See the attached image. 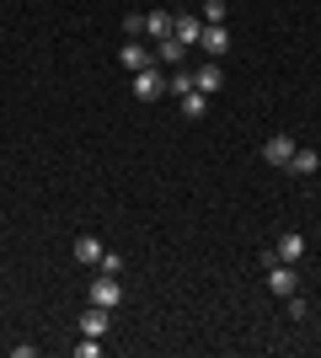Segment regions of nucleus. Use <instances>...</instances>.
<instances>
[{
    "mask_svg": "<svg viewBox=\"0 0 321 358\" xmlns=\"http://www.w3.org/2000/svg\"><path fill=\"white\" fill-rule=\"evenodd\" d=\"M97 273H113V278H123V257H107V252H102V262H97Z\"/></svg>",
    "mask_w": 321,
    "mask_h": 358,
    "instance_id": "nucleus-19",
    "label": "nucleus"
},
{
    "mask_svg": "<svg viewBox=\"0 0 321 358\" xmlns=\"http://www.w3.org/2000/svg\"><path fill=\"white\" fill-rule=\"evenodd\" d=\"M225 11H230L225 0H204V22H225Z\"/></svg>",
    "mask_w": 321,
    "mask_h": 358,
    "instance_id": "nucleus-18",
    "label": "nucleus"
},
{
    "mask_svg": "<svg viewBox=\"0 0 321 358\" xmlns=\"http://www.w3.org/2000/svg\"><path fill=\"white\" fill-rule=\"evenodd\" d=\"M166 91H171V96H187V91H199V86H193V70H183V64H177V70L166 75Z\"/></svg>",
    "mask_w": 321,
    "mask_h": 358,
    "instance_id": "nucleus-14",
    "label": "nucleus"
},
{
    "mask_svg": "<svg viewBox=\"0 0 321 358\" xmlns=\"http://www.w3.org/2000/svg\"><path fill=\"white\" fill-rule=\"evenodd\" d=\"M118 59H123V70L134 75V70H145V64H155V48H145V43H123V48H118Z\"/></svg>",
    "mask_w": 321,
    "mask_h": 358,
    "instance_id": "nucleus-8",
    "label": "nucleus"
},
{
    "mask_svg": "<svg viewBox=\"0 0 321 358\" xmlns=\"http://www.w3.org/2000/svg\"><path fill=\"white\" fill-rule=\"evenodd\" d=\"M123 32H129V38H139V32H145V16L129 11V16H123Z\"/></svg>",
    "mask_w": 321,
    "mask_h": 358,
    "instance_id": "nucleus-21",
    "label": "nucleus"
},
{
    "mask_svg": "<svg viewBox=\"0 0 321 358\" xmlns=\"http://www.w3.org/2000/svg\"><path fill=\"white\" fill-rule=\"evenodd\" d=\"M171 22H177L171 11H150L145 16V32H150V38H171Z\"/></svg>",
    "mask_w": 321,
    "mask_h": 358,
    "instance_id": "nucleus-15",
    "label": "nucleus"
},
{
    "mask_svg": "<svg viewBox=\"0 0 321 358\" xmlns=\"http://www.w3.org/2000/svg\"><path fill=\"white\" fill-rule=\"evenodd\" d=\"M76 353H80V358H97V353H102V337H86V331H80V343H76Z\"/></svg>",
    "mask_w": 321,
    "mask_h": 358,
    "instance_id": "nucleus-17",
    "label": "nucleus"
},
{
    "mask_svg": "<svg viewBox=\"0 0 321 358\" xmlns=\"http://www.w3.org/2000/svg\"><path fill=\"white\" fill-rule=\"evenodd\" d=\"M273 252H278V262H300V257H306V236H300V230H284Z\"/></svg>",
    "mask_w": 321,
    "mask_h": 358,
    "instance_id": "nucleus-10",
    "label": "nucleus"
},
{
    "mask_svg": "<svg viewBox=\"0 0 321 358\" xmlns=\"http://www.w3.org/2000/svg\"><path fill=\"white\" fill-rule=\"evenodd\" d=\"M284 305H290V321H306V299H300V289H294V294L284 299Z\"/></svg>",
    "mask_w": 321,
    "mask_h": 358,
    "instance_id": "nucleus-20",
    "label": "nucleus"
},
{
    "mask_svg": "<svg viewBox=\"0 0 321 358\" xmlns=\"http://www.w3.org/2000/svg\"><path fill=\"white\" fill-rule=\"evenodd\" d=\"M294 150H300V145H294L290 134H273L268 145H262V161H268V166H290V155H294Z\"/></svg>",
    "mask_w": 321,
    "mask_h": 358,
    "instance_id": "nucleus-7",
    "label": "nucleus"
},
{
    "mask_svg": "<svg viewBox=\"0 0 321 358\" xmlns=\"http://www.w3.org/2000/svg\"><path fill=\"white\" fill-rule=\"evenodd\" d=\"M76 262L80 268H97V262H102V241L97 236H76Z\"/></svg>",
    "mask_w": 321,
    "mask_h": 358,
    "instance_id": "nucleus-13",
    "label": "nucleus"
},
{
    "mask_svg": "<svg viewBox=\"0 0 321 358\" xmlns=\"http://www.w3.org/2000/svg\"><path fill=\"white\" fill-rule=\"evenodd\" d=\"M107 327H113V310H102V305H86V310H80V331H86V337H107Z\"/></svg>",
    "mask_w": 321,
    "mask_h": 358,
    "instance_id": "nucleus-6",
    "label": "nucleus"
},
{
    "mask_svg": "<svg viewBox=\"0 0 321 358\" xmlns=\"http://www.w3.org/2000/svg\"><path fill=\"white\" fill-rule=\"evenodd\" d=\"M284 171H294V177H316V171H321V155H316V150H294Z\"/></svg>",
    "mask_w": 321,
    "mask_h": 358,
    "instance_id": "nucleus-12",
    "label": "nucleus"
},
{
    "mask_svg": "<svg viewBox=\"0 0 321 358\" xmlns=\"http://www.w3.org/2000/svg\"><path fill=\"white\" fill-rule=\"evenodd\" d=\"M193 86H199L204 96H214V91L225 86V70H220V59H204L199 70H193Z\"/></svg>",
    "mask_w": 321,
    "mask_h": 358,
    "instance_id": "nucleus-5",
    "label": "nucleus"
},
{
    "mask_svg": "<svg viewBox=\"0 0 321 358\" xmlns=\"http://www.w3.org/2000/svg\"><path fill=\"white\" fill-rule=\"evenodd\" d=\"M166 91V75H161V64H145V70H134V96L139 102H155Z\"/></svg>",
    "mask_w": 321,
    "mask_h": 358,
    "instance_id": "nucleus-2",
    "label": "nucleus"
},
{
    "mask_svg": "<svg viewBox=\"0 0 321 358\" xmlns=\"http://www.w3.org/2000/svg\"><path fill=\"white\" fill-rule=\"evenodd\" d=\"M86 299H92V305H102V310H118L123 284L113 278V273H97V278H92V289H86Z\"/></svg>",
    "mask_w": 321,
    "mask_h": 358,
    "instance_id": "nucleus-1",
    "label": "nucleus"
},
{
    "mask_svg": "<svg viewBox=\"0 0 321 358\" xmlns=\"http://www.w3.org/2000/svg\"><path fill=\"white\" fill-rule=\"evenodd\" d=\"M171 38L193 48V43L204 38V16H177V22H171Z\"/></svg>",
    "mask_w": 321,
    "mask_h": 358,
    "instance_id": "nucleus-9",
    "label": "nucleus"
},
{
    "mask_svg": "<svg viewBox=\"0 0 321 358\" xmlns=\"http://www.w3.org/2000/svg\"><path fill=\"white\" fill-rule=\"evenodd\" d=\"M199 48L209 54V59H220L230 48V32H225V22H204V38H199Z\"/></svg>",
    "mask_w": 321,
    "mask_h": 358,
    "instance_id": "nucleus-4",
    "label": "nucleus"
},
{
    "mask_svg": "<svg viewBox=\"0 0 321 358\" xmlns=\"http://www.w3.org/2000/svg\"><path fill=\"white\" fill-rule=\"evenodd\" d=\"M268 289H273L278 299H290L294 289H300V278H294V262H273V268H268Z\"/></svg>",
    "mask_w": 321,
    "mask_h": 358,
    "instance_id": "nucleus-3",
    "label": "nucleus"
},
{
    "mask_svg": "<svg viewBox=\"0 0 321 358\" xmlns=\"http://www.w3.org/2000/svg\"><path fill=\"white\" fill-rule=\"evenodd\" d=\"M183 59H187V43H177V38H155V64H171V70H177Z\"/></svg>",
    "mask_w": 321,
    "mask_h": 358,
    "instance_id": "nucleus-11",
    "label": "nucleus"
},
{
    "mask_svg": "<svg viewBox=\"0 0 321 358\" xmlns=\"http://www.w3.org/2000/svg\"><path fill=\"white\" fill-rule=\"evenodd\" d=\"M177 102H183V118H204V113H209V96H204V91H187Z\"/></svg>",
    "mask_w": 321,
    "mask_h": 358,
    "instance_id": "nucleus-16",
    "label": "nucleus"
}]
</instances>
